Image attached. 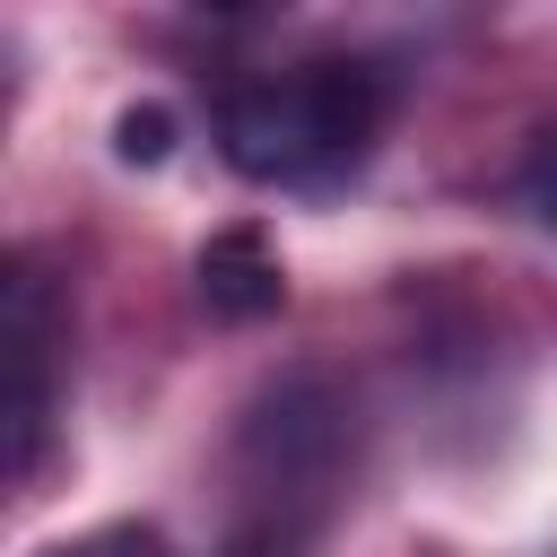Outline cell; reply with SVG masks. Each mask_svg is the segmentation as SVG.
Listing matches in <instances>:
<instances>
[{"instance_id": "3957f363", "label": "cell", "mask_w": 557, "mask_h": 557, "mask_svg": "<svg viewBox=\"0 0 557 557\" xmlns=\"http://www.w3.org/2000/svg\"><path fill=\"white\" fill-rule=\"evenodd\" d=\"M200 305L218 322H261V313L287 305V270H278L261 226H218L200 244Z\"/></svg>"}, {"instance_id": "7a4b0ae2", "label": "cell", "mask_w": 557, "mask_h": 557, "mask_svg": "<svg viewBox=\"0 0 557 557\" xmlns=\"http://www.w3.org/2000/svg\"><path fill=\"white\" fill-rule=\"evenodd\" d=\"M0 348H9V470L35 479L44 461V435H52V348H61V313H52V287L44 270L17 252L9 261V287H0Z\"/></svg>"}, {"instance_id": "277c9868", "label": "cell", "mask_w": 557, "mask_h": 557, "mask_svg": "<svg viewBox=\"0 0 557 557\" xmlns=\"http://www.w3.org/2000/svg\"><path fill=\"white\" fill-rule=\"evenodd\" d=\"M113 148H122V165H165V148H174V113H165V104H131V113L113 122Z\"/></svg>"}, {"instance_id": "8992f818", "label": "cell", "mask_w": 557, "mask_h": 557, "mask_svg": "<svg viewBox=\"0 0 557 557\" xmlns=\"http://www.w3.org/2000/svg\"><path fill=\"white\" fill-rule=\"evenodd\" d=\"M531 191H540V218L557 226V139L540 148V165H531Z\"/></svg>"}, {"instance_id": "6da1fadb", "label": "cell", "mask_w": 557, "mask_h": 557, "mask_svg": "<svg viewBox=\"0 0 557 557\" xmlns=\"http://www.w3.org/2000/svg\"><path fill=\"white\" fill-rule=\"evenodd\" d=\"M383 131V78L366 61H296L218 104V148L244 183H339Z\"/></svg>"}, {"instance_id": "5b68a950", "label": "cell", "mask_w": 557, "mask_h": 557, "mask_svg": "<svg viewBox=\"0 0 557 557\" xmlns=\"http://www.w3.org/2000/svg\"><path fill=\"white\" fill-rule=\"evenodd\" d=\"M44 557H165V540H157V531H139V522H113V531L61 540V548H44Z\"/></svg>"}]
</instances>
